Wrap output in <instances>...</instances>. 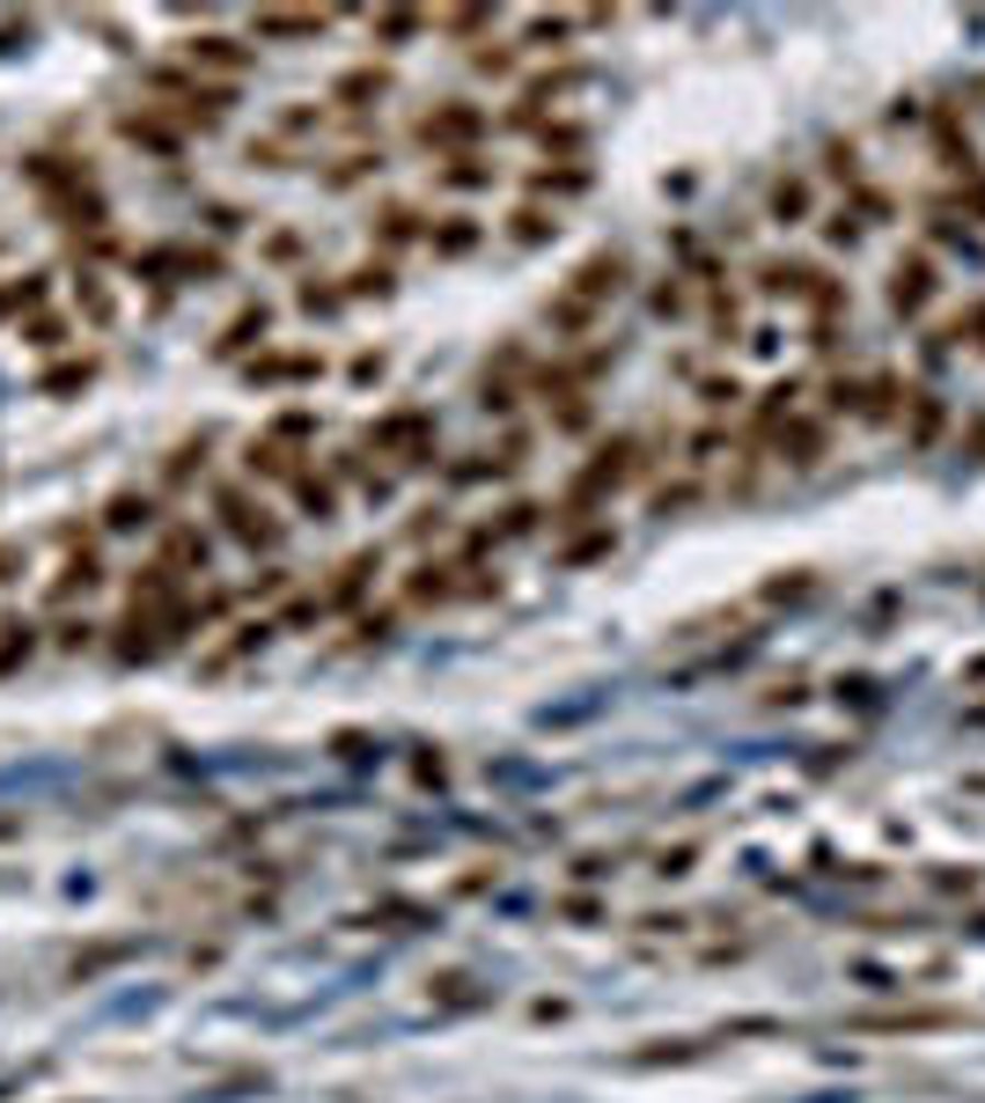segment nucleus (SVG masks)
I'll use <instances>...</instances> for the list:
<instances>
[{
    "label": "nucleus",
    "mask_w": 985,
    "mask_h": 1103,
    "mask_svg": "<svg viewBox=\"0 0 985 1103\" xmlns=\"http://www.w3.org/2000/svg\"><path fill=\"white\" fill-rule=\"evenodd\" d=\"M559 37H567V15H537L530 23V45H559Z\"/></svg>",
    "instance_id": "nucleus-28"
},
{
    "label": "nucleus",
    "mask_w": 985,
    "mask_h": 1103,
    "mask_svg": "<svg viewBox=\"0 0 985 1103\" xmlns=\"http://www.w3.org/2000/svg\"><path fill=\"white\" fill-rule=\"evenodd\" d=\"M486 23H492L486 8H456V15H449V30H486Z\"/></svg>",
    "instance_id": "nucleus-31"
},
{
    "label": "nucleus",
    "mask_w": 985,
    "mask_h": 1103,
    "mask_svg": "<svg viewBox=\"0 0 985 1103\" xmlns=\"http://www.w3.org/2000/svg\"><path fill=\"white\" fill-rule=\"evenodd\" d=\"M927 294H935V266H927V258H897V272H890V302L912 317V309H927Z\"/></svg>",
    "instance_id": "nucleus-4"
},
{
    "label": "nucleus",
    "mask_w": 985,
    "mask_h": 1103,
    "mask_svg": "<svg viewBox=\"0 0 985 1103\" xmlns=\"http://www.w3.org/2000/svg\"><path fill=\"white\" fill-rule=\"evenodd\" d=\"M618 288H625V258H618V250H596L589 266L574 272V302H581V309H596V302H611Z\"/></svg>",
    "instance_id": "nucleus-2"
},
{
    "label": "nucleus",
    "mask_w": 985,
    "mask_h": 1103,
    "mask_svg": "<svg viewBox=\"0 0 985 1103\" xmlns=\"http://www.w3.org/2000/svg\"><path fill=\"white\" fill-rule=\"evenodd\" d=\"M442 177H449V184H464V192H471V184H486L492 170H486V162H478V155H449V170H442Z\"/></svg>",
    "instance_id": "nucleus-21"
},
{
    "label": "nucleus",
    "mask_w": 985,
    "mask_h": 1103,
    "mask_svg": "<svg viewBox=\"0 0 985 1103\" xmlns=\"http://www.w3.org/2000/svg\"><path fill=\"white\" fill-rule=\"evenodd\" d=\"M192 59H206V67H228V74H236V67H244V45H236V37H192Z\"/></svg>",
    "instance_id": "nucleus-18"
},
{
    "label": "nucleus",
    "mask_w": 985,
    "mask_h": 1103,
    "mask_svg": "<svg viewBox=\"0 0 985 1103\" xmlns=\"http://www.w3.org/2000/svg\"><path fill=\"white\" fill-rule=\"evenodd\" d=\"M103 522H111V530H148V522H155V500H148V493H111Z\"/></svg>",
    "instance_id": "nucleus-10"
},
{
    "label": "nucleus",
    "mask_w": 985,
    "mask_h": 1103,
    "mask_svg": "<svg viewBox=\"0 0 985 1103\" xmlns=\"http://www.w3.org/2000/svg\"><path fill=\"white\" fill-rule=\"evenodd\" d=\"M544 147H559V155H574V147H581V133H574V125H552V133H544Z\"/></svg>",
    "instance_id": "nucleus-32"
},
{
    "label": "nucleus",
    "mask_w": 985,
    "mask_h": 1103,
    "mask_svg": "<svg viewBox=\"0 0 985 1103\" xmlns=\"http://www.w3.org/2000/svg\"><path fill=\"white\" fill-rule=\"evenodd\" d=\"M478 133H486V111H471V103H442V111L419 119V140L427 147H471Z\"/></svg>",
    "instance_id": "nucleus-1"
},
{
    "label": "nucleus",
    "mask_w": 985,
    "mask_h": 1103,
    "mask_svg": "<svg viewBox=\"0 0 985 1103\" xmlns=\"http://www.w3.org/2000/svg\"><path fill=\"white\" fill-rule=\"evenodd\" d=\"M317 375V353H272V361H250V383H302Z\"/></svg>",
    "instance_id": "nucleus-6"
},
{
    "label": "nucleus",
    "mask_w": 985,
    "mask_h": 1103,
    "mask_svg": "<svg viewBox=\"0 0 985 1103\" xmlns=\"http://www.w3.org/2000/svg\"><path fill=\"white\" fill-rule=\"evenodd\" d=\"M295 493H302V508H309V515H331V486H324V479L295 471Z\"/></svg>",
    "instance_id": "nucleus-22"
},
{
    "label": "nucleus",
    "mask_w": 985,
    "mask_h": 1103,
    "mask_svg": "<svg viewBox=\"0 0 985 1103\" xmlns=\"http://www.w3.org/2000/svg\"><path fill=\"white\" fill-rule=\"evenodd\" d=\"M89 383H97V361H67V368H45V383H37V391L67 397V391H89Z\"/></svg>",
    "instance_id": "nucleus-11"
},
{
    "label": "nucleus",
    "mask_w": 985,
    "mask_h": 1103,
    "mask_svg": "<svg viewBox=\"0 0 985 1103\" xmlns=\"http://www.w3.org/2000/svg\"><path fill=\"white\" fill-rule=\"evenodd\" d=\"M471 244H478V228H471V221H449L442 236H434V250H449V258H464Z\"/></svg>",
    "instance_id": "nucleus-23"
},
{
    "label": "nucleus",
    "mask_w": 985,
    "mask_h": 1103,
    "mask_svg": "<svg viewBox=\"0 0 985 1103\" xmlns=\"http://www.w3.org/2000/svg\"><path fill=\"white\" fill-rule=\"evenodd\" d=\"M794 464H816V449H824V441H816V427H794Z\"/></svg>",
    "instance_id": "nucleus-29"
},
{
    "label": "nucleus",
    "mask_w": 985,
    "mask_h": 1103,
    "mask_svg": "<svg viewBox=\"0 0 985 1103\" xmlns=\"http://www.w3.org/2000/svg\"><path fill=\"white\" fill-rule=\"evenodd\" d=\"M383 89H390V74H383V67H353V74H339V103H346V111L375 103Z\"/></svg>",
    "instance_id": "nucleus-7"
},
{
    "label": "nucleus",
    "mask_w": 985,
    "mask_h": 1103,
    "mask_svg": "<svg viewBox=\"0 0 985 1103\" xmlns=\"http://www.w3.org/2000/svg\"><path fill=\"white\" fill-rule=\"evenodd\" d=\"M222 515H228V538H244V544H280V522H272L250 493H222Z\"/></svg>",
    "instance_id": "nucleus-3"
},
{
    "label": "nucleus",
    "mask_w": 985,
    "mask_h": 1103,
    "mask_svg": "<svg viewBox=\"0 0 985 1103\" xmlns=\"http://www.w3.org/2000/svg\"><path fill=\"white\" fill-rule=\"evenodd\" d=\"M23 574V544H0V582H15Z\"/></svg>",
    "instance_id": "nucleus-33"
},
{
    "label": "nucleus",
    "mask_w": 985,
    "mask_h": 1103,
    "mask_svg": "<svg viewBox=\"0 0 985 1103\" xmlns=\"http://www.w3.org/2000/svg\"><path fill=\"white\" fill-rule=\"evenodd\" d=\"M824 228H831V244H853V236H861V221H853V214H831Z\"/></svg>",
    "instance_id": "nucleus-30"
},
{
    "label": "nucleus",
    "mask_w": 985,
    "mask_h": 1103,
    "mask_svg": "<svg viewBox=\"0 0 985 1103\" xmlns=\"http://www.w3.org/2000/svg\"><path fill=\"white\" fill-rule=\"evenodd\" d=\"M125 140L155 147V155H177V125H170V119H155V111H133V119H125Z\"/></svg>",
    "instance_id": "nucleus-9"
},
{
    "label": "nucleus",
    "mask_w": 985,
    "mask_h": 1103,
    "mask_svg": "<svg viewBox=\"0 0 985 1103\" xmlns=\"http://www.w3.org/2000/svg\"><path fill=\"white\" fill-rule=\"evenodd\" d=\"M941 1008H912V1015H861V1029H941Z\"/></svg>",
    "instance_id": "nucleus-15"
},
{
    "label": "nucleus",
    "mask_w": 985,
    "mask_h": 1103,
    "mask_svg": "<svg viewBox=\"0 0 985 1103\" xmlns=\"http://www.w3.org/2000/svg\"><path fill=\"white\" fill-rule=\"evenodd\" d=\"M412 236H419V214L412 206H390L383 214V244H412Z\"/></svg>",
    "instance_id": "nucleus-20"
},
{
    "label": "nucleus",
    "mask_w": 985,
    "mask_h": 1103,
    "mask_svg": "<svg viewBox=\"0 0 985 1103\" xmlns=\"http://www.w3.org/2000/svg\"><path fill=\"white\" fill-rule=\"evenodd\" d=\"M97 582H103V574H97V552H75V560H67V574H59V588H52V596L67 604V596H81V588H97Z\"/></svg>",
    "instance_id": "nucleus-13"
},
{
    "label": "nucleus",
    "mask_w": 985,
    "mask_h": 1103,
    "mask_svg": "<svg viewBox=\"0 0 985 1103\" xmlns=\"http://www.w3.org/2000/svg\"><path fill=\"white\" fill-rule=\"evenodd\" d=\"M30 648H37V640H30V626H23V618H8V626H0V677H8L15 662H30Z\"/></svg>",
    "instance_id": "nucleus-16"
},
{
    "label": "nucleus",
    "mask_w": 985,
    "mask_h": 1103,
    "mask_svg": "<svg viewBox=\"0 0 985 1103\" xmlns=\"http://www.w3.org/2000/svg\"><path fill=\"white\" fill-rule=\"evenodd\" d=\"M772 214L802 221V214H809V184H802V177H780V184H772Z\"/></svg>",
    "instance_id": "nucleus-17"
},
{
    "label": "nucleus",
    "mask_w": 985,
    "mask_h": 1103,
    "mask_svg": "<svg viewBox=\"0 0 985 1103\" xmlns=\"http://www.w3.org/2000/svg\"><path fill=\"white\" fill-rule=\"evenodd\" d=\"M589 170H537V192H581Z\"/></svg>",
    "instance_id": "nucleus-24"
},
{
    "label": "nucleus",
    "mask_w": 985,
    "mask_h": 1103,
    "mask_svg": "<svg viewBox=\"0 0 985 1103\" xmlns=\"http://www.w3.org/2000/svg\"><path fill=\"white\" fill-rule=\"evenodd\" d=\"M199 464H206V441H184V449L170 457V479H192Z\"/></svg>",
    "instance_id": "nucleus-26"
},
{
    "label": "nucleus",
    "mask_w": 985,
    "mask_h": 1103,
    "mask_svg": "<svg viewBox=\"0 0 985 1103\" xmlns=\"http://www.w3.org/2000/svg\"><path fill=\"white\" fill-rule=\"evenodd\" d=\"M427 435H434V419H427V413H397V419H383V427H375V449H412V457H427Z\"/></svg>",
    "instance_id": "nucleus-5"
},
{
    "label": "nucleus",
    "mask_w": 985,
    "mask_h": 1103,
    "mask_svg": "<svg viewBox=\"0 0 985 1103\" xmlns=\"http://www.w3.org/2000/svg\"><path fill=\"white\" fill-rule=\"evenodd\" d=\"M265 302H258V309H244V317H236V324H228V331H222V353H244V346H258V339H265Z\"/></svg>",
    "instance_id": "nucleus-12"
},
{
    "label": "nucleus",
    "mask_w": 985,
    "mask_h": 1103,
    "mask_svg": "<svg viewBox=\"0 0 985 1103\" xmlns=\"http://www.w3.org/2000/svg\"><path fill=\"white\" fill-rule=\"evenodd\" d=\"M353 294H390V266H361L353 272Z\"/></svg>",
    "instance_id": "nucleus-27"
},
{
    "label": "nucleus",
    "mask_w": 985,
    "mask_h": 1103,
    "mask_svg": "<svg viewBox=\"0 0 985 1103\" xmlns=\"http://www.w3.org/2000/svg\"><path fill=\"white\" fill-rule=\"evenodd\" d=\"M544 236H559V221L537 214V206H522L516 214V244H544Z\"/></svg>",
    "instance_id": "nucleus-19"
},
{
    "label": "nucleus",
    "mask_w": 985,
    "mask_h": 1103,
    "mask_svg": "<svg viewBox=\"0 0 985 1103\" xmlns=\"http://www.w3.org/2000/svg\"><path fill=\"white\" fill-rule=\"evenodd\" d=\"M324 23H331V15H287V8H265L250 30H258V37H317Z\"/></svg>",
    "instance_id": "nucleus-8"
},
{
    "label": "nucleus",
    "mask_w": 985,
    "mask_h": 1103,
    "mask_svg": "<svg viewBox=\"0 0 985 1103\" xmlns=\"http://www.w3.org/2000/svg\"><path fill=\"white\" fill-rule=\"evenodd\" d=\"M375 30H383V37H412V30H419V15H383Z\"/></svg>",
    "instance_id": "nucleus-34"
},
{
    "label": "nucleus",
    "mask_w": 985,
    "mask_h": 1103,
    "mask_svg": "<svg viewBox=\"0 0 985 1103\" xmlns=\"http://www.w3.org/2000/svg\"><path fill=\"white\" fill-rule=\"evenodd\" d=\"M170 560H199V566H206V538H199V530H170Z\"/></svg>",
    "instance_id": "nucleus-25"
},
{
    "label": "nucleus",
    "mask_w": 985,
    "mask_h": 1103,
    "mask_svg": "<svg viewBox=\"0 0 985 1103\" xmlns=\"http://www.w3.org/2000/svg\"><path fill=\"white\" fill-rule=\"evenodd\" d=\"M369 574H375V552H361V560H346V566H339V582H331V604H353V596L369 588Z\"/></svg>",
    "instance_id": "nucleus-14"
}]
</instances>
